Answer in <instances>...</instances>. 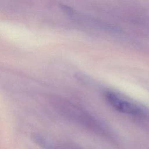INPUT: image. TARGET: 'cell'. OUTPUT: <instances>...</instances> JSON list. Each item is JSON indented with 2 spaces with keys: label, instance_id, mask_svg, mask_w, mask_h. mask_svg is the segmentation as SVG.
<instances>
[{
  "label": "cell",
  "instance_id": "6da1fadb",
  "mask_svg": "<svg viewBox=\"0 0 149 149\" xmlns=\"http://www.w3.org/2000/svg\"><path fill=\"white\" fill-rule=\"evenodd\" d=\"M60 8L66 15L74 21L85 26L110 32H116L118 30L117 27L111 24L81 14L68 5L62 4L60 5Z\"/></svg>",
  "mask_w": 149,
  "mask_h": 149
},
{
  "label": "cell",
  "instance_id": "7a4b0ae2",
  "mask_svg": "<svg viewBox=\"0 0 149 149\" xmlns=\"http://www.w3.org/2000/svg\"><path fill=\"white\" fill-rule=\"evenodd\" d=\"M104 97L107 101L118 111L130 115H139L141 112L138 106L121 98L113 93L107 91L104 94Z\"/></svg>",
  "mask_w": 149,
  "mask_h": 149
}]
</instances>
